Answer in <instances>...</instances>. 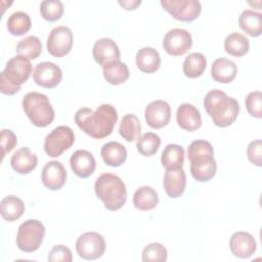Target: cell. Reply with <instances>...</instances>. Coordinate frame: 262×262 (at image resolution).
<instances>
[{"label": "cell", "instance_id": "cell-1", "mask_svg": "<svg viewBox=\"0 0 262 262\" xmlns=\"http://www.w3.org/2000/svg\"><path fill=\"white\" fill-rule=\"evenodd\" d=\"M117 121V110L106 103L99 105L95 111L89 107H83L75 114V123L77 126L87 135L95 139L107 137L113 132Z\"/></svg>", "mask_w": 262, "mask_h": 262}, {"label": "cell", "instance_id": "cell-2", "mask_svg": "<svg viewBox=\"0 0 262 262\" xmlns=\"http://www.w3.org/2000/svg\"><path fill=\"white\" fill-rule=\"evenodd\" d=\"M204 107L213 120V123L221 128L230 126L235 122L239 114V104L233 97L227 96L219 89L209 91L204 98Z\"/></svg>", "mask_w": 262, "mask_h": 262}, {"label": "cell", "instance_id": "cell-3", "mask_svg": "<svg viewBox=\"0 0 262 262\" xmlns=\"http://www.w3.org/2000/svg\"><path fill=\"white\" fill-rule=\"evenodd\" d=\"M187 158L190 162L191 176L200 182L211 180L217 172V163L214 159V149L209 141L199 139L192 141L187 148Z\"/></svg>", "mask_w": 262, "mask_h": 262}, {"label": "cell", "instance_id": "cell-4", "mask_svg": "<svg viewBox=\"0 0 262 262\" xmlns=\"http://www.w3.org/2000/svg\"><path fill=\"white\" fill-rule=\"evenodd\" d=\"M94 191L110 211L120 210L127 201V189L123 180L111 173H103L94 183Z\"/></svg>", "mask_w": 262, "mask_h": 262}, {"label": "cell", "instance_id": "cell-5", "mask_svg": "<svg viewBox=\"0 0 262 262\" xmlns=\"http://www.w3.org/2000/svg\"><path fill=\"white\" fill-rule=\"evenodd\" d=\"M32 74L30 59L17 55L10 58L0 73V91L5 95L17 93Z\"/></svg>", "mask_w": 262, "mask_h": 262}, {"label": "cell", "instance_id": "cell-6", "mask_svg": "<svg viewBox=\"0 0 262 262\" xmlns=\"http://www.w3.org/2000/svg\"><path fill=\"white\" fill-rule=\"evenodd\" d=\"M21 105L29 120L36 127H47L54 120V110L48 97L43 93H27L23 98Z\"/></svg>", "mask_w": 262, "mask_h": 262}, {"label": "cell", "instance_id": "cell-7", "mask_svg": "<svg viewBox=\"0 0 262 262\" xmlns=\"http://www.w3.org/2000/svg\"><path fill=\"white\" fill-rule=\"evenodd\" d=\"M44 234L45 227L41 221L28 219L18 227L16 235L17 248L25 253H33L40 248Z\"/></svg>", "mask_w": 262, "mask_h": 262}, {"label": "cell", "instance_id": "cell-8", "mask_svg": "<svg viewBox=\"0 0 262 262\" xmlns=\"http://www.w3.org/2000/svg\"><path fill=\"white\" fill-rule=\"evenodd\" d=\"M74 142V131L68 126H58L46 135L44 151L51 158H57L68 150Z\"/></svg>", "mask_w": 262, "mask_h": 262}, {"label": "cell", "instance_id": "cell-9", "mask_svg": "<svg viewBox=\"0 0 262 262\" xmlns=\"http://www.w3.org/2000/svg\"><path fill=\"white\" fill-rule=\"evenodd\" d=\"M105 247L104 237L94 231L83 233L76 242V251L79 257L88 261L100 258L104 254Z\"/></svg>", "mask_w": 262, "mask_h": 262}, {"label": "cell", "instance_id": "cell-10", "mask_svg": "<svg viewBox=\"0 0 262 262\" xmlns=\"http://www.w3.org/2000/svg\"><path fill=\"white\" fill-rule=\"evenodd\" d=\"M162 7L175 19L180 21H192L201 13L202 5L198 0H162Z\"/></svg>", "mask_w": 262, "mask_h": 262}, {"label": "cell", "instance_id": "cell-11", "mask_svg": "<svg viewBox=\"0 0 262 262\" xmlns=\"http://www.w3.org/2000/svg\"><path fill=\"white\" fill-rule=\"evenodd\" d=\"M46 47L49 54L54 57L66 56L73 47V33L67 26L53 28L46 41Z\"/></svg>", "mask_w": 262, "mask_h": 262}, {"label": "cell", "instance_id": "cell-12", "mask_svg": "<svg viewBox=\"0 0 262 262\" xmlns=\"http://www.w3.org/2000/svg\"><path fill=\"white\" fill-rule=\"evenodd\" d=\"M192 46V37L187 30L175 28L166 33L163 39L165 51L172 56L185 54Z\"/></svg>", "mask_w": 262, "mask_h": 262}, {"label": "cell", "instance_id": "cell-13", "mask_svg": "<svg viewBox=\"0 0 262 262\" xmlns=\"http://www.w3.org/2000/svg\"><path fill=\"white\" fill-rule=\"evenodd\" d=\"M34 82L44 88H54L62 80L61 69L53 62L45 61L38 63L33 72Z\"/></svg>", "mask_w": 262, "mask_h": 262}, {"label": "cell", "instance_id": "cell-14", "mask_svg": "<svg viewBox=\"0 0 262 262\" xmlns=\"http://www.w3.org/2000/svg\"><path fill=\"white\" fill-rule=\"evenodd\" d=\"M144 117L147 125L152 129H162L166 127L171 119V106L167 101H151L144 111Z\"/></svg>", "mask_w": 262, "mask_h": 262}, {"label": "cell", "instance_id": "cell-15", "mask_svg": "<svg viewBox=\"0 0 262 262\" xmlns=\"http://www.w3.org/2000/svg\"><path fill=\"white\" fill-rule=\"evenodd\" d=\"M92 55L94 60L104 68L105 66L120 60V49L118 45L110 38H102L97 40L92 48Z\"/></svg>", "mask_w": 262, "mask_h": 262}, {"label": "cell", "instance_id": "cell-16", "mask_svg": "<svg viewBox=\"0 0 262 262\" xmlns=\"http://www.w3.org/2000/svg\"><path fill=\"white\" fill-rule=\"evenodd\" d=\"M41 178L46 188L49 190H58L67 181L66 168L58 161H50L43 167Z\"/></svg>", "mask_w": 262, "mask_h": 262}, {"label": "cell", "instance_id": "cell-17", "mask_svg": "<svg viewBox=\"0 0 262 262\" xmlns=\"http://www.w3.org/2000/svg\"><path fill=\"white\" fill-rule=\"evenodd\" d=\"M231 253L241 259H247L254 255L257 250V243L252 234L246 231L234 232L229 239Z\"/></svg>", "mask_w": 262, "mask_h": 262}, {"label": "cell", "instance_id": "cell-18", "mask_svg": "<svg viewBox=\"0 0 262 262\" xmlns=\"http://www.w3.org/2000/svg\"><path fill=\"white\" fill-rule=\"evenodd\" d=\"M70 166L75 175L81 178H87L94 172L96 163L91 152L85 149H79L71 156Z\"/></svg>", "mask_w": 262, "mask_h": 262}, {"label": "cell", "instance_id": "cell-19", "mask_svg": "<svg viewBox=\"0 0 262 262\" xmlns=\"http://www.w3.org/2000/svg\"><path fill=\"white\" fill-rule=\"evenodd\" d=\"M178 126L188 132L198 130L202 126V118L199 110L190 103H182L176 112Z\"/></svg>", "mask_w": 262, "mask_h": 262}, {"label": "cell", "instance_id": "cell-20", "mask_svg": "<svg viewBox=\"0 0 262 262\" xmlns=\"http://www.w3.org/2000/svg\"><path fill=\"white\" fill-rule=\"evenodd\" d=\"M164 188L168 196L179 198L185 190L186 175L182 168L177 170H167L164 175Z\"/></svg>", "mask_w": 262, "mask_h": 262}, {"label": "cell", "instance_id": "cell-21", "mask_svg": "<svg viewBox=\"0 0 262 262\" xmlns=\"http://www.w3.org/2000/svg\"><path fill=\"white\" fill-rule=\"evenodd\" d=\"M237 75L236 64L224 57L217 58L211 67V77L214 81L221 84L232 82Z\"/></svg>", "mask_w": 262, "mask_h": 262}, {"label": "cell", "instance_id": "cell-22", "mask_svg": "<svg viewBox=\"0 0 262 262\" xmlns=\"http://www.w3.org/2000/svg\"><path fill=\"white\" fill-rule=\"evenodd\" d=\"M11 168L18 174H29L38 165V158L28 147L16 150L10 159Z\"/></svg>", "mask_w": 262, "mask_h": 262}, {"label": "cell", "instance_id": "cell-23", "mask_svg": "<svg viewBox=\"0 0 262 262\" xmlns=\"http://www.w3.org/2000/svg\"><path fill=\"white\" fill-rule=\"evenodd\" d=\"M135 62L137 68L143 73H155L161 64V57L159 52L152 47H142L135 55Z\"/></svg>", "mask_w": 262, "mask_h": 262}, {"label": "cell", "instance_id": "cell-24", "mask_svg": "<svg viewBox=\"0 0 262 262\" xmlns=\"http://www.w3.org/2000/svg\"><path fill=\"white\" fill-rule=\"evenodd\" d=\"M100 155L106 165L111 167H120L127 159V149L123 144L117 141H110L103 144Z\"/></svg>", "mask_w": 262, "mask_h": 262}, {"label": "cell", "instance_id": "cell-25", "mask_svg": "<svg viewBox=\"0 0 262 262\" xmlns=\"http://www.w3.org/2000/svg\"><path fill=\"white\" fill-rule=\"evenodd\" d=\"M242 31L251 37H259L262 34V14L251 9L244 10L238 18Z\"/></svg>", "mask_w": 262, "mask_h": 262}, {"label": "cell", "instance_id": "cell-26", "mask_svg": "<svg viewBox=\"0 0 262 262\" xmlns=\"http://www.w3.org/2000/svg\"><path fill=\"white\" fill-rule=\"evenodd\" d=\"M159 203L157 191L151 186H140L133 194V205L140 211H149L156 208Z\"/></svg>", "mask_w": 262, "mask_h": 262}, {"label": "cell", "instance_id": "cell-27", "mask_svg": "<svg viewBox=\"0 0 262 262\" xmlns=\"http://www.w3.org/2000/svg\"><path fill=\"white\" fill-rule=\"evenodd\" d=\"M162 166L166 170H177L184 163V149L178 144H168L161 156Z\"/></svg>", "mask_w": 262, "mask_h": 262}, {"label": "cell", "instance_id": "cell-28", "mask_svg": "<svg viewBox=\"0 0 262 262\" xmlns=\"http://www.w3.org/2000/svg\"><path fill=\"white\" fill-rule=\"evenodd\" d=\"M1 217L6 221L19 219L25 212L24 202L15 195H7L0 203Z\"/></svg>", "mask_w": 262, "mask_h": 262}, {"label": "cell", "instance_id": "cell-29", "mask_svg": "<svg viewBox=\"0 0 262 262\" xmlns=\"http://www.w3.org/2000/svg\"><path fill=\"white\" fill-rule=\"evenodd\" d=\"M103 77L108 84L117 86L125 83L129 79L130 72L126 63L118 60L103 68Z\"/></svg>", "mask_w": 262, "mask_h": 262}, {"label": "cell", "instance_id": "cell-30", "mask_svg": "<svg viewBox=\"0 0 262 262\" xmlns=\"http://www.w3.org/2000/svg\"><path fill=\"white\" fill-rule=\"evenodd\" d=\"M207 67V59L200 52H192L184 59L182 70L184 75L189 79H195L202 76Z\"/></svg>", "mask_w": 262, "mask_h": 262}, {"label": "cell", "instance_id": "cell-31", "mask_svg": "<svg viewBox=\"0 0 262 262\" xmlns=\"http://www.w3.org/2000/svg\"><path fill=\"white\" fill-rule=\"evenodd\" d=\"M225 51L232 56H244L250 49L249 40L239 33H231L224 40Z\"/></svg>", "mask_w": 262, "mask_h": 262}, {"label": "cell", "instance_id": "cell-32", "mask_svg": "<svg viewBox=\"0 0 262 262\" xmlns=\"http://www.w3.org/2000/svg\"><path fill=\"white\" fill-rule=\"evenodd\" d=\"M141 126L139 119L134 114H126L120 123L119 133L128 142L137 140L140 136Z\"/></svg>", "mask_w": 262, "mask_h": 262}, {"label": "cell", "instance_id": "cell-33", "mask_svg": "<svg viewBox=\"0 0 262 262\" xmlns=\"http://www.w3.org/2000/svg\"><path fill=\"white\" fill-rule=\"evenodd\" d=\"M7 30L13 36H23L32 27V21L28 13L24 11L13 12L7 19Z\"/></svg>", "mask_w": 262, "mask_h": 262}, {"label": "cell", "instance_id": "cell-34", "mask_svg": "<svg viewBox=\"0 0 262 262\" xmlns=\"http://www.w3.org/2000/svg\"><path fill=\"white\" fill-rule=\"evenodd\" d=\"M42 43L36 36H28L16 45V53L28 59H36L42 53Z\"/></svg>", "mask_w": 262, "mask_h": 262}, {"label": "cell", "instance_id": "cell-35", "mask_svg": "<svg viewBox=\"0 0 262 262\" xmlns=\"http://www.w3.org/2000/svg\"><path fill=\"white\" fill-rule=\"evenodd\" d=\"M161 144V138L154 132H145L140 135L136 142V148L139 154L145 157L154 156Z\"/></svg>", "mask_w": 262, "mask_h": 262}, {"label": "cell", "instance_id": "cell-36", "mask_svg": "<svg viewBox=\"0 0 262 262\" xmlns=\"http://www.w3.org/2000/svg\"><path fill=\"white\" fill-rule=\"evenodd\" d=\"M64 7L59 0H45L41 2L40 12L42 17L47 21H56L63 15Z\"/></svg>", "mask_w": 262, "mask_h": 262}, {"label": "cell", "instance_id": "cell-37", "mask_svg": "<svg viewBox=\"0 0 262 262\" xmlns=\"http://www.w3.org/2000/svg\"><path fill=\"white\" fill-rule=\"evenodd\" d=\"M167 249L160 243H150L144 247L141 259L144 262H164L167 260Z\"/></svg>", "mask_w": 262, "mask_h": 262}, {"label": "cell", "instance_id": "cell-38", "mask_svg": "<svg viewBox=\"0 0 262 262\" xmlns=\"http://www.w3.org/2000/svg\"><path fill=\"white\" fill-rule=\"evenodd\" d=\"M245 104L248 113L257 119L262 118V93L260 91L250 92L246 99Z\"/></svg>", "mask_w": 262, "mask_h": 262}, {"label": "cell", "instance_id": "cell-39", "mask_svg": "<svg viewBox=\"0 0 262 262\" xmlns=\"http://www.w3.org/2000/svg\"><path fill=\"white\" fill-rule=\"evenodd\" d=\"M47 260L49 262H72L73 256L68 247L63 245H56L48 253Z\"/></svg>", "mask_w": 262, "mask_h": 262}, {"label": "cell", "instance_id": "cell-40", "mask_svg": "<svg viewBox=\"0 0 262 262\" xmlns=\"http://www.w3.org/2000/svg\"><path fill=\"white\" fill-rule=\"evenodd\" d=\"M247 156L249 161L258 167L262 165V141L260 139L251 141L247 147Z\"/></svg>", "mask_w": 262, "mask_h": 262}, {"label": "cell", "instance_id": "cell-41", "mask_svg": "<svg viewBox=\"0 0 262 262\" xmlns=\"http://www.w3.org/2000/svg\"><path fill=\"white\" fill-rule=\"evenodd\" d=\"M17 138L16 135L8 129H3L1 131V148H2V158L6 154L10 152L16 145Z\"/></svg>", "mask_w": 262, "mask_h": 262}, {"label": "cell", "instance_id": "cell-42", "mask_svg": "<svg viewBox=\"0 0 262 262\" xmlns=\"http://www.w3.org/2000/svg\"><path fill=\"white\" fill-rule=\"evenodd\" d=\"M119 4L127 9V10H134L137 8V6H139L141 4V1L140 0H126V1H119Z\"/></svg>", "mask_w": 262, "mask_h": 262}]
</instances>
